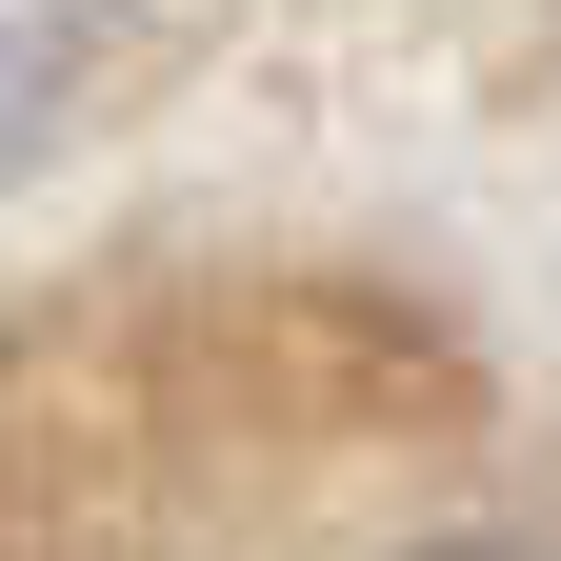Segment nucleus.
<instances>
[{"label":"nucleus","mask_w":561,"mask_h":561,"mask_svg":"<svg viewBox=\"0 0 561 561\" xmlns=\"http://www.w3.org/2000/svg\"><path fill=\"white\" fill-rule=\"evenodd\" d=\"M81 81H101V0H0V181L81 121Z\"/></svg>","instance_id":"obj_1"},{"label":"nucleus","mask_w":561,"mask_h":561,"mask_svg":"<svg viewBox=\"0 0 561 561\" xmlns=\"http://www.w3.org/2000/svg\"><path fill=\"white\" fill-rule=\"evenodd\" d=\"M481 561H561V541H481Z\"/></svg>","instance_id":"obj_2"}]
</instances>
